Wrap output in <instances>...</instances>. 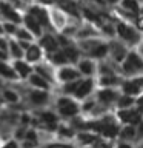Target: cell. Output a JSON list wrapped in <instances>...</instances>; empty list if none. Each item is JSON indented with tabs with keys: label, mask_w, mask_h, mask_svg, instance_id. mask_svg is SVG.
Masks as SVG:
<instances>
[{
	"label": "cell",
	"mask_w": 143,
	"mask_h": 148,
	"mask_svg": "<svg viewBox=\"0 0 143 148\" xmlns=\"http://www.w3.org/2000/svg\"><path fill=\"white\" fill-rule=\"evenodd\" d=\"M97 103H99V102H97L95 96H92V97H89V99L80 102V105H82V116H85V117H86V116H89V113L95 108Z\"/></svg>",
	"instance_id": "1f68e13d"
},
{
	"label": "cell",
	"mask_w": 143,
	"mask_h": 148,
	"mask_svg": "<svg viewBox=\"0 0 143 148\" xmlns=\"http://www.w3.org/2000/svg\"><path fill=\"white\" fill-rule=\"evenodd\" d=\"M97 80L95 77H83L80 79V83H78V88L77 91L74 92V99L78 100V102H83L89 97L95 96V91H97Z\"/></svg>",
	"instance_id": "5b68a950"
},
{
	"label": "cell",
	"mask_w": 143,
	"mask_h": 148,
	"mask_svg": "<svg viewBox=\"0 0 143 148\" xmlns=\"http://www.w3.org/2000/svg\"><path fill=\"white\" fill-rule=\"evenodd\" d=\"M0 36H5V31H3V20H0Z\"/></svg>",
	"instance_id": "bcb514c9"
},
{
	"label": "cell",
	"mask_w": 143,
	"mask_h": 148,
	"mask_svg": "<svg viewBox=\"0 0 143 148\" xmlns=\"http://www.w3.org/2000/svg\"><path fill=\"white\" fill-rule=\"evenodd\" d=\"M14 39H17L18 42H29V43H34V42H37L35 39V36L32 34V32L28 29V28H25L23 25L18 26V29H17V34Z\"/></svg>",
	"instance_id": "f546056e"
},
{
	"label": "cell",
	"mask_w": 143,
	"mask_h": 148,
	"mask_svg": "<svg viewBox=\"0 0 143 148\" xmlns=\"http://www.w3.org/2000/svg\"><path fill=\"white\" fill-rule=\"evenodd\" d=\"M0 60H9V56L6 53H3L2 49H0Z\"/></svg>",
	"instance_id": "ee69618b"
},
{
	"label": "cell",
	"mask_w": 143,
	"mask_h": 148,
	"mask_svg": "<svg viewBox=\"0 0 143 148\" xmlns=\"http://www.w3.org/2000/svg\"><path fill=\"white\" fill-rule=\"evenodd\" d=\"M40 147H43V145H40L39 142H32V140H22L20 142V148H40Z\"/></svg>",
	"instance_id": "74e56055"
},
{
	"label": "cell",
	"mask_w": 143,
	"mask_h": 148,
	"mask_svg": "<svg viewBox=\"0 0 143 148\" xmlns=\"http://www.w3.org/2000/svg\"><path fill=\"white\" fill-rule=\"evenodd\" d=\"M114 114L120 125H134V127H137L143 119V113L137 106L128 108V110H115Z\"/></svg>",
	"instance_id": "52a82bcc"
},
{
	"label": "cell",
	"mask_w": 143,
	"mask_h": 148,
	"mask_svg": "<svg viewBox=\"0 0 143 148\" xmlns=\"http://www.w3.org/2000/svg\"><path fill=\"white\" fill-rule=\"evenodd\" d=\"M0 80L3 83H16L20 82L11 60H0Z\"/></svg>",
	"instance_id": "d6986e66"
},
{
	"label": "cell",
	"mask_w": 143,
	"mask_h": 148,
	"mask_svg": "<svg viewBox=\"0 0 143 148\" xmlns=\"http://www.w3.org/2000/svg\"><path fill=\"white\" fill-rule=\"evenodd\" d=\"M46 60H49V62L52 63L55 68L65 66V65H71V63H69V60H68V57H66V54L63 53V49H59L57 53L48 56V57H46Z\"/></svg>",
	"instance_id": "f1b7e54d"
},
{
	"label": "cell",
	"mask_w": 143,
	"mask_h": 148,
	"mask_svg": "<svg viewBox=\"0 0 143 148\" xmlns=\"http://www.w3.org/2000/svg\"><path fill=\"white\" fill-rule=\"evenodd\" d=\"M62 49H63V53L66 54V57H68V60H69V63H71V65H77V62L83 57V54H82V51L78 49L77 43L65 46V48H62Z\"/></svg>",
	"instance_id": "4316f807"
},
{
	"label": "cell",
	"mask_w": 143,
	"mask_h": 148,
	"mask_svg": "<svg viewBox=\"0 0 143 148\" xmlns=\"http://www.w3.org/2000/svg\"><path fill=\"white\" fill-rule=\"evenodd\" d=\"M37 43L42 46V49L45 51L46 57L54 53H57L60 48V43H59V39H57V32L55 31H45L42 37L37 39Z\"/></svg>",
	"instance_id": "ba28073f"
},
{
	"label": "cell",
	"mask_w": 143,
	"mask_h": 148,
	"mask_svg": "<svg viewBox=\"0 0 143 148\" xmlns=\"http://www.w3.org/2000/svg\"><path fill=\"white\" fill-rule=\"evenodd\" d=\"M40 148H45V147H40Z\"/></svg>",
	"instance_id": "7dc6e473"
},
{
	"label": "cell",
	"mask_w": 143,
	"mask_h": 148,
	"mask_svg": "<svg viewBox=\"0 0 143 148\" xmlns=\"http://www.w3.org/2000/svg\"><path fill=\"white\" fill-rule=\"evenodd\" d=\"M132 25L136 26L137 29H138V31H140L142 34H143V16H142V14H138V16L136 17V20H134Z\"/></svg>",
	"instance_id": "ab89813d"
},
{
	"label": "cell",
	"mask_w": 143,
	"mask_h": 148,
	"mask_svg": "<svg viewBox=\"0 0 143 148\" xmlns=\"http://www.w3.org/2000/svg\"><path fill=\"white\" fill-rule=\"evenodd\" d=\"M129 51H131V48L128 45H125L123 42H120L118 39L109 40V59L114 60L115 63L122 65L125 59L128 57Z\"/></svg>",
	"instance_id": "7c38bea8"
},
{
	"label": "cell",
	"mask_w": 143,
	"mask_h": 148,
	"mask_svg": "<svg viewBox=\"0 0 143 148\" xmlns=\"http://www.w3.org/2000/svg\"><path fill=\"white\" fill-rule=\"evenodd\" d=\"M136 106H137V108H138V110H140V111H142V113H143V94H140V96H138V97H137V102H136Z\"/></svg>",
	"instance_id": "b9f144b4"
},
{
	"label": "cell",
	"mask_w": 143,
	"mask_h": 148,
	"mask_svg": "<svg viewBox=\"0 0 143 148\" xmlns=\"http://www.w3.org/2000/svg\"><path fill=\"white\" fill-rule=\"evenodd\" d=\"M49 17H51V25L55 32H62L65 28L69 25L71 17L68 16L63 9H60L59 6H51L49 8Z\"/></svg>",
	"instance_id": "8fae6325"
},
{
	"label": "cell",
	"mask_w": 143,
	"mask_h": 148,
	"mask_svg": "<svg viewBox=\"0 0 143 148\" xmlns=\"http://www.w3.org/2000/svg\"><path fill=\"white\" fill-rule=\"evenodd\" d=\"M118 6L125 9V11L134 14V16H138L142 12V3L140 0H120Z\"/></svg>",
	"instance_id": "83f0119b"
},
{
	"label": "cell",
	"mask_w": 143,
	"mask_h": 148,
	"mask_svg": "<svg viewBox=\"0 0 143 148\" xmlns=\"http://www.w3.org/2000/svg\"><path fill=\"white\" fill-rule=\"evenodd\" d=\"M23 59L35 66V65H39V63L43 62V60H46V54H45V51L42 49V46L37 43V42H34V43H31L29 48L25 51V57Z\"/></svg>",
	"instance_id": "ac0fdd59"
},
{
	"label": "cell",
	"mask_w": 143,
	"mask_h": 148,
	"mask_svg": "<svg viewBox=\"0 0 143 148\" xmlns=\"http://www.w3.org/2000/svg\"><path fill=\"white\" fill-rule=\"evenodd\" d=\"M28 86L35 88V90H43V91H54L55 92V86L52 83H49L48 80H45L40 74H37L35 71L31 74V77L28 79Z\"/></svg>",
	"instance_id": "603a6c76"
},
{
	"label": "cell",
	"mask_w": 143,
	"mask_h": 148,
	"mask_svg": "<svg viewBox=\"0 0 143 148\" xmlns=\"http://www.w3.org/2000/svg\"><path fill=\"white\" fill-rule=\"evenodd\" d=\"M77 134V130L71 125V122H62L57 128V133H55V137L59 140H65V142H74Z\"/></svg>",
	"instance_id": "44dd1931"
},
{
	"label": "cell",
	"mask_w": 143,
	"mask_h": 148,
	"mask_svg": "<svg viewBox=\"0 0 143 148\" xmlns=\"http://www.w3.org/2000/svg\"><path fill=\"white\" fill-rule=\"evenodd\" d=\"M137 51H138V54H140L142 57H143V42H142V43L137 46Z\"/></svg>",
	"instance_id": "f6af8a7d"
},
{
	"label": "cell",
	"mask_w": 143,
	"mask_h": 148,
	"mask_svg": "<svg viewBox=\"0 0 143 148\" xmlns=\"http://www.w3.org/2000/svg\"><path fill=\"white\" fill-rule=\"evenodd\" d=\"M22 25L25 26V28H28V29H29V31L32 32V34L35 36V39L42 37V34L45 32L43 26H42L40 23H39L34 17L31 16L29 12H25V14H23V22H22Z\"/></svg>",
	"instance_id": "cb8c5ba5"
},
{
	"label": "cell",
	"mask_w": 143,
	"mask_h": 148,
	"mask_svg": "<svg viewBox=\"0 0 143 148\" xmlns=\"http://www.w3.org/2000/svg\"><path fill=\"white\" fill-rule=\"evenodd\" d=\"M34 71H35L37 74H40V76L43 77L45 80H48L49 83H52V85L57 88V77H55L57 68H55L54 65L49 62V60H43L42 63L35 65V66H34Z\"/></svg>",
	"instance_id": "2e32d148"
},
{
	"label": "cell",
	"mask_w": 143,
	"mask_h": 148,
	"mask_svg": "<svg viewBox=\"0 0 143 148\" xmlns=\"http://www.w3.org/2000/svg\"><path fill=\"white\" fill-rule=\"evenodd\" d=\"M100 139L101 137L99 134L92 133L89 130H83V131H77L74 143H76L78 148H94Z\"/></svg>",
	"instance_id": "5bb4252c"
},
{
	"label": "cell",
	"mask_w": 143,
	"mask_h": 148,
	"mask_svg": "<svg viewBox=\"0 0 143 148\" xmlns=\"http://www.w3.org/2000/svg\"><path fill=\"white\" fill-rule=\"evenodd\" d=\"M45 148H78L74 142H65V140H59V139H55V140L49 142L48 145H43Z\"/></svg>",
	"instance_id": "d6a6232c"
},
{
	"label": "cell",
	"mask_w": 143,
	"mask_h": 148,
	"mask_svg": "<svg viewBox=\"0 0 143 148\" xmlns=\"http://www.w3.org/2000/svg\"><path fill=\"white\" fill-rule=\"evenodd\" d=\"M120 92L125 96H131L137 99L140 94H143V76L125 79L123 83L120 85Z\"/></svg>",
	"instance_id": "9c48e42d"
},
{
	"label": "cell",
	"mask_w": 143,
	"mask_h": 148,
	"mask_svg": "<svg viewBox=\"0 0 143 148\" xmlns=\"http://www.w3.org/2000/svg\"><path fill=\"white\" fill-rule=\"evenodd\" d=\"M120 96H122L120 88H97V91H95L97 102L112 111L115 108V103H117Z\"/></svg>",
	"instance_id": "277c9868"
},
{
	"label": "cell",
	"mask_w": 143,
	"mask_h": 148,
	"mask_svg": "<svg viewBox=\"0 0 143 148\" xmlns=\"http://www.w3.org/2000/svg\"><path fill=\"white\" fill-rule=\"evenodd\" d=\"M103 2L108 5V8H114V6H118L120 0H103Z\"/></svg>",
	"instance_id": "7bdbcfd3"
},
{
	"label": "cell",
	"mask_w": 143,
	"mask_h": 148,
	"mask_svg": "<svg viewBox=\"0 0 143 148\" xmlns=\"http://www.w3.org/2000/svg\"><path fill=\"white\" fill-rule=\"evenodd\" d=\"M117 39L123 42L125 45H128L131 49H137V46L143 42V34L137 29L132 23L117 20Z\"/></svg>",
	"instance_id": "7a4b0ae2"
},
{
	"label": "cell",
	"mask_w": 143,
	"mask_h": 148,
	"mask_svg": "<svg viewBox=\"0 0 143 148\" xmlns=\"http://www.w3.org/2000/svg\"><path fill=\"white\" fill-rule=\"evenodd\" d=\"M0 143H2V142H0Z\"/></svg>",
	"instance_id": "c3c4849f"
},
{
	"label": "cell",
	"mask_w": 143,
	"mask_h": 148,
	"mask_svg": "<svg viewBox=\"0 0 143 148\" xmlns=\"http://www.w3.org/2000/svg\"><path fill=\"white\" fill-rule=\"evenodd\" d=\"M18 26H20V25H17V23H12V22H3L5 36H6V37H16Z\"/></svg>",
	"instance_id": "836d02e7"
},
{
	"label": "cell",
	"mask_w": 143,
	"mask_h": 148,
	"mask_svg": "<svg viewBox=\"0 0 143 148\" xmlns=\"http://www.w3.org/2000/svg\"><path fill=\"white\" fill-rule=\"evenodd\" d=\"M138 140H143V119H142V122L137 125V142Z\"/></svg>",
	"instance_id": "60d3db41"
},
{
	"label": "cell",
	"mask_w": 143,
	"mask_h": 148,
	"mask_svg": "<svg viewBox=\"0 0 143 148\" xmlns=\"http://www.w3.org/2000/svg\"><path fill=\"white\" fill-rule=\"evenodd\" d=\"M54 110L57 111V114L60 116V119L63 122H71L78 116H82V105L80 102L76 100L72 96H65L55 92L54 96Z\"/></svg>",
	"instance_id": "6da1fadb"
},
{
	"label": "cell",
	"mask_w": 143,
	"mask_h": 148,
	"mask_svg": "<svg viewBox=\"0 0 143 148\" xmlns=\"http://www.w3.org/2000/svg\"><path fill=\"white\" fill-rule=\"evenodd\" d=\"M117 140H126V142L136 143L137 142V127H134V125H122Z\"/></svg>",
	"instance_id": "d4e9b609"
},
{
	"label": "cell",
	"mask_w": 143,
	"mask_h": 148,
	"mask_svg": "<svg viewBox=\"0 0 143 148\" xmlns=\"http://www.w3.org/2000/svg\"><path fill=\"white\" fill-rule=\"evenodd\" d=\"M26 12H29L31 16L34 17L42 26H43L45 31H54L52 25H51L49 8L43 6V5H39V3H31L29 6H28V9H26Z\"/></svg>",
	"instance_id": "8992f818"
},
{
	"label": "cell",
	"mask_w": 143,
	"mask_h": 148,
	"mask_svg": "<svg viewBox=\"0 0 143 148\" xmlns=\"http://www.w3.org/2000/svg\"><path fill=\"white\" fill-rule=\"evenodd\" d=\"M12 66L16 69L18 80L20 82H28V79L31 77V74L34 73V65H31L29 62H26L25 59H18V60H11Z\"/></svg>",
	"instance_id": "ffe728a7"
},
{
	"label": "cell",
	"mask_w": 143,
	"mask_h": 148,
	"mask_svg": "<svg viewBox=\"0 0 143 148\" xmlns=\"http://www.w3.org/2000/svg\"><path fill=\"white\" fill-rule=\"evenodd\" d=\"M0 18L3 22H12V23H17V25H22L23 12L16 9L12 5H9L6 0H0Z\"/></svg>",
	"instance_id": "4fadbf2b"
},
{
	"label": "cell",
	"mask_w": 143,
	"mask_h": 148,
	"mask_svg": "<svg viewBox=\"0 0 143 148\" xmlns=\"http://www.w3.org/2000/svg\"><path fill=\"white\" fill-rule=\"evenodd\" d=\"M122 76L125 79L143 76V57L137 49H131L128 57L122 63Z\"/></svg>",
	"instance_id": "3957f363"
},
{
	"label": "cell",
	"mask_w": 143,
	"mask_h": 148,
	"mask_svg": "<svg viewBox=\"0 0 143 148\" xmlns=\"http://www.w3.org/2000/svg\"><path fill=\"white\" fill-rule=\"evenodd\" d=\"M28 128H29V127H25V125H17L16 130H14V136H12V139H16L17 142L25 140V136H26Z\"/></svg>",
	"instance_id": "e575fe53"
},
{
	"label": "cell",
	"mask_w": 143,
	"mask_h": 148,
	"mask_svg": "<svg viewBox=\"0 0 143 148\" xmlns=\"http://www.w3.org/2000/svg\"><path fill=\"white\" fill-rule=\"evenodd\" d=\"M97 86L99 88H120L123 83L125 77L120 74H114V76H97Z\"/></svg>",
	"instance_id": "7402d4cb"
},
{
	"label": "cell",
	"mask_w": 143,
	"mask_h": 148,
	"mask_svg": "<svg viewBox=\"0 0 143 148\" xmlns=\"http://www.w3.org/2000/svg\"><path fill=\"white\" fill-rule=\"evenodd\" d=\"M114 148H136V143L126 142V140H115Z\"/></svg>",
	"instance_id": "f35d334b"
},
{
	"label": "cell",
	"mask_w": 143,
	"mask_h": 148,
	"mask_svg": "<svg viewBox=\"0 0 143 148\" xmlns=\"http://www.w3.org/2000/svg\"><path fill=\"white\" fill-rule=\"evenodd\" d=\"M92 37H101L100 29L94 25V23L83 20V22L80 23V26H78V31H77L76 37H74V40H76V42H80V40L92 39Z\"/></svg>",
	"instance_id": "e0dca14e"
},
{
	"label": "cell",
	"mask_w": 143,
	"mask_h": 148,
	"mask_svg": "<svg viewBox=\"0 0 143 148\" xmlns=\"http://www.w3.org/2000/svg\"><path fill=\"white\" fill-rule=\"evenodd\" d=\"M136 102H137L136 97H131V96H125V94H122V96L118 97L117 103H115L114 111H115V110H128V108H134V106H136Z\"/></svg>",
	"instance_id": "4dcf8cb0"
},
{
	"label": "cell",
	"mask_w": 143,
	"mask_h": 148,
	"mask_svg": "<svg viewBox=\"0 0 143 148\" xmlns=\"http://www.w3.org/2000/svg\"><path fill=\"white\" fill-rule=\"evenodd\" d=\"M0 148H20V142H17L16 139H9L0 143Z\"/></svg>",
	"instance_id": "d590c367"
},
{
	"label": "cell",
	"mask_w": 143,
	"mask_h": 148,
	"mask_svg": "<svg viewBox=\"0 0 143 148\" xmlns=\"http://www.w3.org/2000/svg\"><path fill=\"white\" fill-rule=\"evenodd\" d=\"M55 77H57V86H59V85H65V83L80 80L82 74H80V71H78V68L76 65H65V66L57 68Z\"/></svg>",
	"instance_id": "30bf717a"
},
{
	"label": "cell",
	"mask_w": 143,
	"mask_h": 148,
	"mask_svg": "<svg viewBox=\"0 0 143 148\" xmlns=\"http://www.w3.org/2000/svg\"><path fill=\"white\" fill-rule=\"evenodd\" d=\"M9 60H18V59H23L25 57V49L22 48V45L18 43L17 39L14 37H9Z\"/></svg>",
	"instance_id": "484cf974"
},
{
	"label": "cell",
	"mask_w": 143,
	"mask_h": 148,
	"mask_svg": "<svg viewBox=\"0 0 143 148\" xmlns=\"http://www.w3.org/2000/svg\"><path fill=\"white\" fill-rule=\"evenodd\" d=\"M76 66L78 68L82 77H97V71H99V62H97V60L83 56V57L77 62Z\"/></svg>",
	"instance_id": "9a60e30c"
},
{
	"label": "cell",
	"mask_w": 143,
	"mask_h": 148,
	"mask_svg": "<svg viewBox=\"0 0 143 148\" xmlns=\"http://www.w3.org/2000/svg\"><path fill=\"white\" fill-rule=\"evenodd\" d=\"M0 49H2L3 53L8 54V51H9V37L0 36ZM8 56H9V54H8Z\"/></svg>",
	"instance_id": "8d00e7d4"
}]
</instances>
